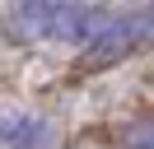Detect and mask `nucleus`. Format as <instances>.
Instances as JSON below:
<instances>
[{"mask_svg": "<svg viewBox=\"0 0 154 149\" xmlns=\"http://www.w3.org/2000/svg\"><path fill=\"white\" fill-rule=\"evenodd\" d=\"M56 5H61V0H19V5H10V9H5V37H10L14 47L47 37Z\"/></svg>", "mask_w": 154, "mask_h": 149, "instance_id": "f257e3e1", "label": "nucleus"}, {"mask_svg": "<svg viewBox=\"0 0 154 149\" xmlns=\"http://www.w3.org/2000/svg\"><path fill=\"white\" fill-rule=\"evenodd\" d=\"M33 130H42V121H33V117H5L0 121V140L14 144V149H28Z\"/></svg>", "mask_w": 154, "mask_h": 149, "instance_id": "7ed1b4c3", "label": "nucleus"}, {"mask_svg": "<svg viewBox=\"0 0 154 149\" xmlns=\"http://www.w3.org/2000/svg\"><path fill=\"white\" fill-rule=\"evenodd\" d=\"M107 19H112V14H103V9H94V5H56V14H51V33H47V37H61V42L84 47Z\"/></svg>", "mask_w": 154, "mask_h": 149, "instance_id": "f03ea898", "label": "nucleus"}]
</instances>
